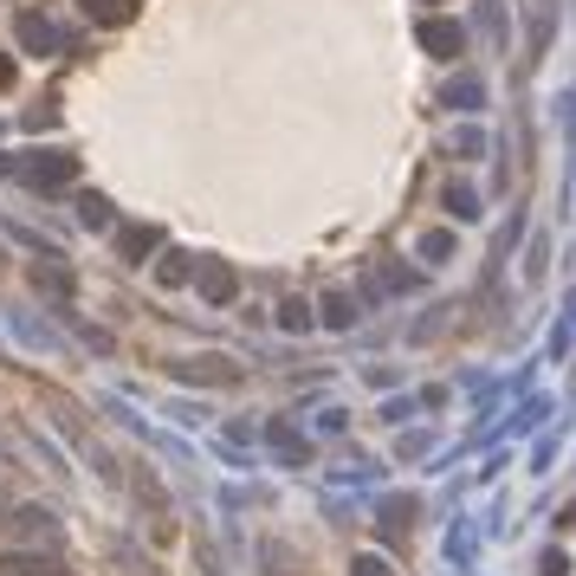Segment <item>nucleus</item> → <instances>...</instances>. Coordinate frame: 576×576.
Segmentation results:
<instances>
[{
  "label": "nucleus",
  "instance_id": "f257e3e1",
  "mask_svg": "<svg viewBox=\"0 0 576 576\" xmlns=\"http://www.w3.org/2000/svg\"><path fill=\"white\" fill-rule=\"evenodd\" d=\"M13 175H20V182H33V189H65V182L78 175V162H72V155H59V150H46V155L13 162Z\"/></svg>",
  "mask_w": 576,
  "mask_h": 576
},
{
  "label": "nucleus",
  "instance_id": "f03ea898",
  "mask_svg": "<svg viewBox=\"0 0 576 576\" xmlns=\"http://www.w3.org/2000/svg\"><path fill=\"white\" fill-rule=\"evenodd\" d=\"M137 7H143V0H84V13H91L98 27H123V20H137Z\"/></svg>",
  "mask_w": 576,
  "mask_h": 576
},
{
  "label": "nucleus",
  "instance_id": "7ed1b4c3",
  "mask_svg": "<svg viewBox=\"0 0 576 576\" xmlns=\"http://www.w3.org/2000/svg\"><path fill=\"white\" fill-rule=\"evenodd\" d=\"M422 46H434L441 59H454V52H461V27H447V20H427V27H422Z\"/></svg>",
  "mask_w": 576,
  "mask_h": 576
},
{
  "label": "nucleus",
  "instance_id": "20e7f679",
  "mask_svg": "<svg viewBox=\"0 0 576 576\" xmlns=\"http://www.w3.org/2000/svg\"><path fill=\"white\" fill-rule=\"evenodd\" d=\"M150 246H155V228H123L117 233V253H123V260H143Z\"/></svg>",
  "mask_w": 576,
  "mask_h": 576
},
{
  "label": "nucleus",
  "instance_id": "39448f33",
  "mask_svg": "<svg viewBox=\"0 0 576 576\" xmlns=\"http://www.w3.org/2000/svg\"><path fill=\"white\" fill-rule=\"evenodd\" d=\"M7 564H13L20 576H59V557H20V550H13Z\"/></svg>",
  "mask_w": 576,
  "mask_h": 576
},
{
  "label": "nucleus",
  "instance_id": "423d86ee",
  "mask_svg": "<svg viewBox=\"0 0 576 576\" xmlns=\"http://www.w3.org/2000/svg\"><path fill=\"white\" fill-rule=\"evenodd\" d=\"M201 292H208V299H228V292H233V272L228 266H208V272H201Z\"/></svg>",
  "mask_w": 576,
  "mask_h": 576
},
{
  "label": "nucleus",
  "instance_id": "0eeeda50",
  "mask_svg": "<svg viewBox=\"0 0 576 576\" xmlns=\"http://www.w3.org/2000/svg\"><path fill=\"white\" fill-rule=\"evenodd\" d=\"M20 39H27V46H52V27H46L39 13H27V20H20Z\"/></svg>",
  "mask_w": 576,
  "mask_h": 576
},
{
  "label": "nucleus",
  "instance_id": "6e6552de",
  "mask_svg": "<svg viewBox=\"0 0 576 576\" xmlns=\"http://www.w3.org/2000/svg\"><path fill=\"white\" fill-rule=\"evenodd\" d=\"M84 228H111V208H104V201H98V194H91V201H84Z\"/></svg>",
  "mask_w": 576,
  "mask_h": 576
},
{
  "label": "nucleus",
  "instance_id": "1a4fd4ad",
  "mask_svg": "<svg viewBox=\"0 0 576 576\" xmlns=\"http://www.w3.org/2000/svg\"><path fill=\"white\" fill-rule=\"evenodd\" d=\"M7 84H13V59H0V91H7Z\"/></svg>",
  "mask_w": 576,
  "mask_h": 576
}]
</instances>
